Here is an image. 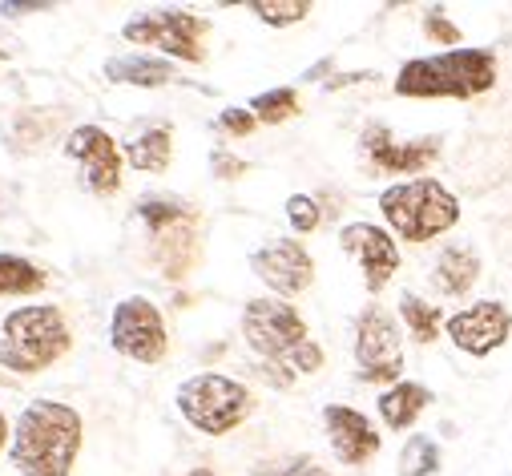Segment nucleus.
<instances>
[{"label":"nucleus","mask_w":512,"mask_h":476,"mask_svg":"<svg viewBox=\"0 0 512 476\" xmlns=\"http://www.w3.org/2000/svg\"><path fill=\"white\" fill-rule=\"evenodd\" d=\"M109 343L117 355H125V360H134V364H162L170 335H166V319H162L158 303H150L146 295L121 299L109 319Z\"/></svg>","instance_id":"1a4fd4ad"},{"label":"nucleus","mask_w":512,"mask_h":476,"mask_svg":"<svg viewBox=\"0 0 512 476\" xmlns=\"http://www.w3.org/2000/svg\"><path fill=\"white\" fill-rule=\"evenodd\" d=\"M190 476H214V472H210V468H194Z\"/></svg>","instance_id":"f704fd0d"},{"label":"nucleus","mask_w":512,"mask_h":476,"mask_svg":"<svg viewBox=\"0 0 512 476\" xmlns=\"http://www.w3.org/2000/svg\"><path fill=\"white\" fill-rule=\"evenodd\" d=\"M254 476H331L323 464H315L311 456H291V460H283V464H267V468H259Z\"/></svg>","instance_id":"cd10ccee"},{"label":"nucleus","mask_w":512,"mask_h":476,"mask_svg":"<svg viewBox=\"0 0 512 476\" xmlns=\"http://www.w3.org/2000/svg\"><path fill=\"white\" fill-rule=\"evenodd\" d=\"M287 222H291L295 234H315L319 222H323L319 198H311V194H291V198H287Z\"/></svg>","instance_id":"393cba45"},{"label":"nucleus","mask_w":512,"mask_h":476,"mask_svg":"<svg viewBox=\"0 0 512 476\" xmlns=\"http://www.w3.org/2000/svg\"><path fill=\"white\" fill-rule=\"evenodd\" d=\"M424 37L432 41V45H452V49H460V29L448 21V13L444 9H428L424 13Z\"/></svg>","instance_id":"bb28decb"},{"label":"nucleus","mask_w":512,"mask_h":476,"mask_svg":"<svg viewBox=\"0 0 512 476\" xmlns=\"http://www.w3.org/2000/svg\"><path fill=\"white\" fill-rule=\"evenodd\" d=\"M206 33H210V21L198 17V13H186V9H150L134 21L121 25V37L134 41V45H150L174 61H186V65H202L206 61Z\"/></svg>","instance_id":"6e6552de"},{"label":"nucleus","mask_w":512,"mask_h":476,"mask_svg":"<svg viewBox=\"0 0 512 476\" xmlns=\"http://www.w3.org/2000/svg\"><path fill=\"white\" fill-rule=\"evenodd\" d=\"M432 388L428 384H416V380H400V384H392V388H383L379 392V400H375V408H379V420H383V428H392V432H408V428H416V420L432 408Z\"/></svg>","instance_id":"f3484780"},{"label":"nucleus","mask_w":512,"mask_h":476,"mask_svg":"<svg viewBox=\"0 0 512 476\" xmlns=\"http://www.w3.org/2000/svg\"><path fill=\"white\" fill-rule=\"evenodd\" d=\"M49 275L45 267H37L33 259H21V255H5L0 251V295H37L45 291Z\"/></svg>","instance_id":"4be33fe9"},{"label":"nucleus","mask_w":512,"mask_h":476,"mask_svg":"<svg viewBox=\"0 0 512 476\" xmlns=\"http://www.w3.org/2000/svg\"><path fill=\"white\" fill-rule=\"evenodd\" d=\"M400 323L408 327V335L416 343H436L444 331V311H440V303H428V299L404 291L400 295Z\"/></svg>","instance_id":"aec40b11"},{"label":"nucleus","mask_w":512,"mask_h":476,"mask_svg":"<svg viewBox=\"0 0 512 476\" xmlns=\"http://www.w3.org/2000/svg\"><path fill=\"white\" fill-rule=\"evenodd\" d=\"M323 432H327V444H331L335 460L351 464V468H363L383 444L375 424L351 404H327L323 408Z\"/></svg>","instance_id":"2eb2a0df"},{"label":"nucleus","mask_w":512,"mask_h":476,"mask_svg":"<svg viewBox=\"0 0 512 476\" xmlns=\"http://www.w3.org/2000/svg\"><path fill=\"white\" fill-rule=\"evenodd\" d=\"M444 335L452 339V347H460L472 360L500 351L512 335V311L500 299H480L472 307H460L456 315H444Z\"/></svg>","instance_id":"f8f14e48"},{"label":"nucleus","mask_w":512,"mask_h":476,"mask_svg":"<svg viewBox=\"0 0 512 476\" xmlns=\"http://www.w3.org/2000/svg\"><path fill=\"white\" fill-rule=\"evenodd\" d=\"M254 392L242 380H230L222 372H198L178 388V412L182 420L202 436H226L238 424L254 416Z\"/></svg>","instance_id":"423d86ee"},{"label":"nucleus","mask_w":512,"mask_h":476,"mask_svg":"<svg viewBox=\"0 0 512 476\" xmlns=\"http://www.w3.org/2000/svg\"><path fill=\"white\" fill-rule=\"evenodd\" d=\"M69 343L73 335L61 307L53 303L17 307L0 323V368H9L17 376H37L61 360Z\"/></svg>","instance_id":"39448f33"},{"label":"nucleus","mask_w":512,"mask_h":476,"mask_svg":"<svg viewBox=\"0 0 512 476\" xmlns=\"http://www.w3.org/2000/svg\"><path fill=\"white\" fill-rule=\"evenodd\" d=\"M105 77L113 85H138V89H162L170 85L178 73L166 57H150V53H121L105 61Z\"/></svg>","instance_id":"a211bd4d"},{"label":"nucleus","mask_w":512,"mask_h":476,"mask_svg":"<svg viewBox=\"0 0 512 476\" xmlns=\"http://www.w3.org/2000/svg\"><path fill=\"white\" fill-rule=\"evenodd\" d=\"M359 146L371 158V166L383 174H424L440 158V138L428 134V138L400 142V138H392V130L383 122H367Z\"/></svg>","instance_id":"ddd939ff"},{"label":"nucleus","mask_w":512,"mask_h":476,"mask_svg":"<svg viewBox=\"0 0 512 476\" xmlns=\"http://www.w3.org/2000/svg\"><path fill=\"white\" fill-rule=\"evenodd\" d=\"M246 109L254 113V122H259V126H283V122H291V117H299L303 101H299V89H291V85H275V89L254 93Z\"/></svg>","instance_id":"412c9836"},{"label":"nucleus","mask_w":512,"mask_h":476,"mask_svg":"<svg viewBox=\"0 0 512 476\" xmlns=\"http://www.w3.org/2000/svg\"><path fill=\"white\" fill-rule=\"evenodd\" d=\"M259 376H263L271 388H291V384H295V372H287V368H279V364H263V360H259Z\"/></svg>","instance_id":"2f4dec72"},{"label":"nucleus","mask_w":512,"mask_h":476,"mask_svg":"<svg viewBox=\"0 0 512 476\" xmlns=\"http://www.w3.org/2000/svg\"><path fill=\"white\" fill-rule=\"evenodd\" d=\"M339 247L359 267L367 295H379L400 271V243L375 222H347L339 230Z\"/></svg>","instance_id":"9b49d317"},{"label":"nucleus","mask_w":512,"mask_h":476,"mask_svg":"<svg viewBox=\"0 0 512 476\" xmlns=\"http://www.w3.org/2000/svg\"><path fill=\"white\" fill-rule=\"evenodd\" d=\"M331 69H335V57H323V61H315V65L303 73V81H327Z\"/></svg>","instance_id":"473e14b6"},{"label":"nucleus","mask_w":512,"mask_h":476,"mask_svg":"<svg viewBox=\"0 0 512 476\" xmlns=\"http://www.w3.org/2000/svg\"><path fill=\"white\" fill-rule=\"evenodd\" d=\"M254 126H259V122H254V113L246 105H226L218 113V122H214V130H222L226 138H250Z\"/></svg>","instance_id":"a878e982"},{"label":"nucleus","mask_w":512,"mask_h":476,"mask_svg":"<svg viewBox=\"0 0 512 476\" xmlns=\"http://www.w3.org/2000/svg\"><path fill=\"white\" fill-rule=\"evenodd\" d=\"M371 77H375L371 69H355V73H335V77H327V81H323V89H327V93H339V89L363 85V81H371Z\"/></svg>","instance_id":"c756f323"},{"label":"nucleus","mask_w":512,"mask_h":476,"mask_svg":"<svg viewBox=\"0 0 512 476\" xmlns=\"http://www.w3.org/2000/svg\"><path fill=\"white\" fill-rule=\"evenodd\" d=\"M246 9L271 29H291L311 17V0H250Z\"/></svg>","instance_id":"b1692460"},{"label":"nucleus","mask_w":512,"mask_h":476,"mask_svg":"<svg viewBox=\"0 0 512 476\" xmlns=\"http://www.w3.org/2000/svg\"><path fill=\"white\" fill-rule=\"evenodd\" d=\"M85 440L81 412L57 400H33L9 436V460L21 476H69Z\"/></svg>","instance_id":"f257e3e1"},{"label":"nucleus","mask_w":512,"mask_h":476,"mask_svg":"<svg viewBox=\"0 0 512 476\" xmlns=\"http://www.w3.org/2000/svg\"><path fill=\"white\" fill-rule=\"evenodd\" d=\"M210 166H214V174H218V178H242V174L250 170L242 158H234V154H230V150H222V146L210 154Z\"/></svg>","instance_id":"c85d7f7f"},{"label":"nucleus","mask_w":512,"mask_h":476,"mask_svg":"<svg viewBox=\"0 0 512 476\" xmlns=\"http://www.w3.org/2000/svg\"><path fill=\"white\" fill-rule=\"evenodd\" d=\"M65 154L81 166L85 186L97 198L117 194V186H121V150H117V142L101 126H77L65 138Z\"/></svg>","instance_id":"4468645a"},{"label":"nucleus","mask_w":512,"mask_h":476,"mask_svg":"<svg viewBox=\"0 0 512 476\" xmlns=\"http://www.w3.org/2000/svg\"><path fill=\"white\" fill-rule=\"evenodd\" d=\"M242 339L263 364H279L295 376H315L327 364L323 347L311 339L303 311L275 295L250 299L242 307Z\"/></svg>","instance_id":"f03ea898"},{"label":"nucleus","mask_w":512,"mask_h":476,"mask_svg":"<svg viewBox=\"0 0 512 476\" xmlns=\"http://www.w3.org/2000/svg\"><path fill=\"white\" fill-rule=\"evenodd\" d=\"M440 464H444V456H440V444L432 436H408L396 472L400 476H436Z\"/></svg>","instance_id":"5701e85b"},{"label":"nucleus","mask_w":512,"mask_h":476,"mask_svg":"<svg viewBox=\"0 0 512 476\" xmlns=\"http://www.w3.org/2000/svg\"><path fill=\"white\" fill-rule=\"evenodd\" d=\"M355 376L363 384H400L404 380V331L383 303H367L355 315Z\"/></svg>","instance_id":"0eeeda50"},{"label":"nucleus","mask_w":512,"mask_h":476,"mask_svg":"<svg viewBox=\"0 0 512 476\" xmlns=\"http://www.w3.org/2000/svg\"><path fill=\"white\" fill-rule=\"evenodd\" d=\"M480 279V255L464 243H452L436 255L432 271H428V283L432 291H440L444 299H464Z\"/></svg>","instance_id":"dca6fc26"},{"label":"nucleus","mask_w":512,"mask_h":476,"mask_svg":"<svg viewBox=\"0 0 512 476\" xmlns=\"http://www.w3.org/2000/svg\"><path fill=\"white\" fill-rule=\"evenodd\" d=\"M375 206H379L383 230L416 247L448 234L460 222V198L436 178H404L383 186Z\"/></svg>","instance_id":"20e7f679"},{"label":"nucleus","mask_w":512,"mask_h":476,"mask_svg":"<svg viewBox=\"0 0 512 476\" xmlns=\"http://www.w3.org/2000/svg\"><path fill=\"white\" fill-rule=\"evenodd\" d=\"M9 436H13V428H9V420H5V412H0V452H5V444H9Z\"/></svg>","instance_id":"72a5a7b5"},{"label":"nucleus","mask_w":512,"mask_h":476,"mask_svg":"<svg viewBox=\"0 0 512 476\" xmlns=\"http://www.w3.org/2000/svg\"><path fill=\"white\" fill-rule=\"evenodd\" d=\"M53 5L49 0H5L0 5V13H9V17H21V13H49Z\"/></svg>","instance_id":"7c9ffc66"},{"label":"nucleus","mask_w":512,"mask_h":476,"mask_svg":"<svg viewBox=\"0 0 512 476\" xmlns=\"http://www.w3.org/2000/svg\"><path fill=\"white\" fill-rule=\"evenodd\" d=\"M496 77H500V61L492 49L460 45V49L404 61L396 73V93L412 97V101H436V97L468 101V97L488 93L496 85Z\"/></svg>","instance_id":"7ed1b4c3"},{"label":"nucleus","mask_w":512,"mask_h":476,"mask_svg":"<svg viewBox=\"0 0 512 476\" xmlns=\"http://www.w3.org/2000/svg\"><path fill=\"white\" fill-rule=\"evenodd\" d=\"M250 271L275 299H295L315 283V259L299 238H267L250 251Z\"/></svg>","instance_id":"9d476101"},{"label":"nucleus","mask_w":512,"mask_h":476,"mask_svg":"<svg viewBox=\"0 0 512 476\" xmlns=\"http://www.w3.org/2000/svg\"><path fill=\"white\" fill-rule=\"evenodd\" d=\"M121 158L130 162L134 170H142V174H162V170L170 166V158H174V130H170V126H150V130H142L138 138L125 142Z\"/></svg>","instance_id":"6ab92c4d"}]
</instances>
